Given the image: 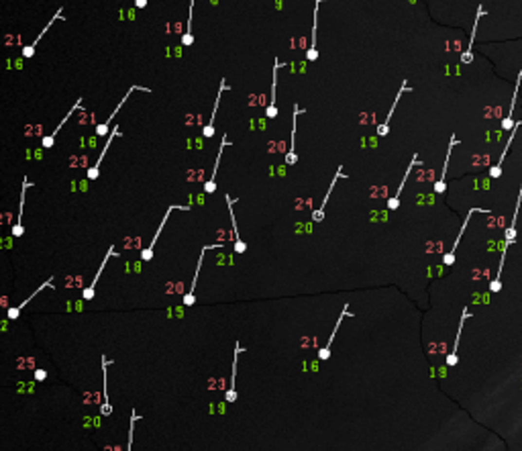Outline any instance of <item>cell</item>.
<instances>
[{
	"label": "cell",
	"instance_id": "obj_1",
	"mask_svg": "<svg viewBox=\"0 0 522 451\" xmlns=\"http://www.w3.org/2000/svg\"><path fill=\"white\" fill-rule=\"evenodd\" d=\"M520 204H522V186H520V194H518V202H516V208H514L512 223H510V227L504 231V243H502V255H500L498 274H496V278L492 282H489V292H500V288H502V270H504V261H506V251H508L510 245H512V241L516 239V221H518Z\"/></svg>",
	"mask_w": 522,
	"mask_h": 451
},
{
	"label": "cell",
	"instance_id": "obj_2",
	"mask_svg": "<svg viewBox=\"0 0 522 451\" xmlns=\"http://www.w3.org/2000/svg\"><path fill=\"white\" fill-rule=\"evenodd\" d=\"M172 211H188V206H186V204H172V206H167V211H165V215H163V218H162V223H159V227H157V231H155V235H153V239H151V243H149V245L141 251V259H143V261H151V259H153L155 243H157L159 235L163 233V227H165V223H167V218L172 216Z\"/></svg>",
	"mask_w": 522,
	"mask_h": 451
},
{
	"label": "cell",
	"instance_id": "obj_3",
	"mask_svg": "<svg viewBox=\"0 0 522 451\" xmlns=\"http://www.w3.org/2000/svg\"><path fill=\"white\" fill-rule=\"evenodd\" d=\"M137 90H139V92H151V90H149V88H141V86H139V84H133V86L129 88V92H126V94H125V96H123V100H121L119 104H116V108H114V110L110 112V117H108V119H106L104 123H98V125H96V127H94V133H96V135H98V137H106V135H108V133H110V125H112V121L116 119V112H119V110L123 108V104H125L126 100H129V96H131V94H133V92H137Z\"/></svg>",
	"mask_w": 522,
	"mask_h": 451
},
{
	"label": "cell",
	"instance_id": "obj_4",
	"mask_svg": "<svg viewBox=\"0 0 522 451\" xmlns=\"http://www.w3.org/2000/svg\"><path fill=\"white\" fill-rule=\"evenodd\" d=\"M61 18H63V6H59V8H57V13L51 17V20H49V23L45 25V29L41 31V33H39V35H37L33 41H31L29 45H25L23 49H20V57H23V59H31V57H33V55H35V51H37V45L41 43V39H43V37H45V33H47V31H49L51 27H53V23H57V20H61Z\"/></svg>",
	"mask_w": 522,
	"mask_h": 451
},
{
	"label": "cell",
	"instance_id": "obj_5",
	"mask_svg": "<svg viewBox=\"0 0 522 451\" xmlns=\"http://www.w3.org/2000/svg\"><path fill=\"white\" fill-rule=\"evenodd\" d=\"M222 247V243H212V245H204L200 249V257H198V264H196V274L194 278H192V284H190V290L186 292V296L182 298V304L184 307H194V302H196V296H194V290H196V282H198V276H200V268H202V261H204V253L208 249H218Z\"/></svg>",
	"mask_w": 522,
	"mask_h": 451
},
{
	"label": "cell",
	"instance_id": "obj_6",
	"mask_svg": "<svg viewBox=\"0 0 522 451\" xmlns=\"http://www.w3.org/2000/svg\"><path fill=\"white\" fill-rule=\"evenodd\" d=\"M245 349L241 347V343L235 341V358H233V374H231V384H229V390L225 394V402L227 404H233L237 402L239 398V392H237V363H239V355L243 353Z\"/></svg>",
	"mask_w": 522,
	"mask_h": 451
},
{
	"label": "cell",
	"instance_id": "obj_7",
	"mask_svg": "<svg viewBox=\"0 0 522 451\" xmlns=\"http://www.w3.org/2000/svg\"><path fill=\"white\" fill-rule=\"evenodd\" d=\"M33 186V182L25 178L23 180V186H20V202H18V215H17V223L13 225V237H23L25 233V227H23V216H25V196H27V190Z\"/></svg>",
	"mask_w": 522,
	"mask_h": 451
},
{
	"label": "cell",
	"instance_id": "obj_8",
	"mask_svg": "<svg viewBox=\"0 0 522 451\" xmlns=\"http://www.w3.org/2000/svg\"><path fill=\"white\" fill-rule=\"evenodd\" d=\"M225 200L229 204V216H231V225H233V239H235V253H245L247 251V245H245V241L241 239L239 235V227H237V216H235V208H233V204H235V200H233V196L231 194H225Z\"/></svg>",
	"mask_w": 522,
	"mask_h": 451
},
{
	"label": "cell",
	"instance_id": "obj_9",
	"mask_svg": "<svg viewBox=\"0 0 522 451\" xmlns=\"http://www.w3.org/2000/svg\"><path fill=\"white\" fill-rule=\"evenodd\" d=\"M475 213H489V211H484V208H471V211L467 213L465 221H463V227L459 229V233H457L455 243H453L451 251H449V253H445V257H443V264H445V266H453V264H455V253H457V247H459V241H461V237H463V233H465V227L469 225V218H471Z\"/></svg>",
	"mask_w": 522,
	"mask_h": 451
},
{
	"label": "cell",
	"instance_id": "obj_10",
	"mask_svg": "<svg viewBox=\"0 0 522 451\" xmlns=\"http://www.w3.org/2000/svg\"><path fill=\"white\" fill-rule=\"evenodd\" d=\"M326 0H316L314 2V20H312V31H310V47L306 49V61H316L318 59V47H316V33H318V6Z\"/></svg>",
	"mask_w": 522,
	"mask_h": 451
},
{
	"label": "cell",
	"instance_id": "obj_11",
	"mask_svg": "<svg viewBox=\"0 0 522 451\" xmlns=\"http://www.w3.org/2000/svg\"><path fill=\"white\" fill-rule=\"evenodd\" d=\"M229 90V84H227V80L222 78L220 80V88H218V94H216V100H215V108H212V114H210V121H208V125L204 129H202V135H204L206 139H210V137H215V121H216V112H218V104H220V98H222V94H225Z\"/></svg>",
	"mask_w": 522,
	"mask_h": 451
},
{
	"label": "cell",
	"instance_id": "obj_12",
	"mask_svg": "<svg viewBox=\"0 0 522 451\" xmlns=\"http://www.w3.org/2000/svg\"><path fill=\"white\" fill-rule=\"evenodd\" d=\"M116 255V249H114V245H110L108 247V251H106V255H104V259H102V264H100V268H98V271H96V276H94V280L90 282V286L88 288H84L82 290V300H92L94 298V286H96V282L100 280V276H102V271H104V268H106V264H108V259L110 257H114Z\"/></svg>",
	"mask_w": 522,
	"mask_h": 451
},
{
	"label": "cell",
	"instance_id": "obj_13",
	"mask_svg": "<svg viewBox=\"0 0 522 451\" xmlns=\"http://www.w3.org/2000/svg\"><path fill=\"white\" fill-rule=\"evenodd\" d=\"M80 108H82V98H78L76 102H73V107H72V108L68 110V114H66V117H63V119H61V123L57 125V129H53V131H51V133L47 135V137H43V139H41V145H43V147H45V149H49V147H53V143H55V137H57V133L61 131V127H63V125H66L68 121H70V117H72V114H73V112H78Z\"/></svg>",
	"mask_w": 522,
	"mask_h": 451
},
{
	"label": "cell",
	"instance_id": "obj_14",
	"mask_svg": "<svg viewBox=\"0 0 522 451\" xmlns=\"http://www.w3.org/2000/svg\"><path fill=\"white\" fill-rule=\"evenodd\" d=\"M284 64L280 59H275L273 64V74H271V96H270V104L268 108H265V117L268 119H275L278 117V107H275V90H278V70L282 68Z\"/></svg>",
	"mask_w": 522,
	"mask_h": 451
},
{
	"label": "cell",
	"instance_id": "obj_15",
	"mask_svg": "<svg viewBox=\"0 0 522 451\" xmlns=\"http://www.w3.org/2000/svg\"><path fill=\"white\" fill-rule=\"evenodd\" d=\"M345 317H353V314L349 312V304H345V307H343V312L339 314V319H337V323H335V329H333V333H331V337H328V341H326L324 347H323L321 351H318V360L326 361L328 358H331V345H333V341H335V335H337V331H339L341 325H343V319H345Z\"/></svg>",
	"mask_w": 522,
	"mask_h": 451
},
{
	"label": "cell",
	"instance_id": "obj_16",
	"mask_svg": "<svg viewBox=\"0 0 522 451\" xmlns=\"http://www.w3.org/2000/svg\"><path fill=\"white\" fill-rule=\"evenodd\" d=\"M106 358L102 355V406H100V415L102 416H110L112 415V406H110V398H108V372H106Z\"/></svg>",
	"mask_w": 522,
	"mask_h": 451
},
{
	"label": "cell",
	"instance_id": "obj_17",
	"mask_svg": "<svg viewBox=\"0 0 522 451\" xmlns=\"http://www.w3.org/2000/svg\"><path fill=\"white\" fill-rule=\"evenodd\" d=\"M45 288H53V278H49V280H45V282H43V284H41V286H39V288H37L35 292H31V294H29V296H27V298H25L23 302H20V304H17V307H15V308H8V310H6V317H8L10 321H17V319H18V314H20V310H23V308L27 307V304H29L31 300H33V298H35V296L39 294V292H43Z\"/></svg>",
	"mask_w": 522,
	"mask_h": 451
},
{
	"label": "cell",
	"instance_id": "obj_18",
	"mask_svg": "<svg viewBox=\"0 0 522 451\" xmlns=\"http://www.w3.org/2000/svg\"><path fill=\"white\" fill-rule=\"evenodd\" d=\"M116 135H119V127H112L110 133H108V137H106V145L102 147V151H100V155H98V160H96L94 165L88 170V178H90V180H96V178H98V174H100V165H102V162H104V155H106V151H108V147H110V141L116 137Z\"/></svg>",
	"mask_w": 522,
	"mask_h": 451
},
{
	"label": "cell",
	"instance_id": "obj_19",
	"mask_svg": "<svg viewBox=\"0 0 522 451\" xmlns=\"http://www.w3.org/2000/svg\"><path fill=\"white\" fill-rule=\"evenodd\" d=\"M469 317V310H463V314H461V321H459V327H457V337H455V341H453V347H451V351L447 353V365H449V368H455L457 365V361H459V355H457V349H459V337H461V331H463V323H465V319Z\"/></svg>",
	"mask_w": 522,
	"mask_h": 451
},
{
	"label": "cell",
	"instance_id": "obj_20",
	"mask_svg": "<svg viewBox=\"0 0 522 451\" xmlns=\"http://www.w3.org/2000/svg\"><path fill=\"white\" fill-rule=\"evenodd\" d=\"M298 117H300V107L294 102V117H292V137H290V149L286 153V163L294 165L298 162L296 157V125H298Z\"/></svg>",
	"mask_w": 522,
	"mask_h": 451
},
{
	"label": "cell",
	"instance_id": "obj_21",
	"mask_svg": "<svg viewBox=\"0 0 522 451\" xmlns=\"http://www.w3.org/2000/svg\"><path fill=\"white\" fill-rule=\"evenodd\" d=\"M227 145H229V139H227V135H222L220 147H218V153H216V162H215V170H212L210 180L204 184V192H206V194H212V192L216 190V172H218V165H220V160H222V151H225Z\"/></svg>",
	"mask_w": 522,
	"mask_h": 451
},
{
	"label": "cell",
	"instance_id": "obj_22",
	"mask_svg": "<svg viewBox=\"0 0 522 451\" xmlns=\"http://www.w3.org/2000/svg\"><path fill=\"white\" fill-rule=\"evenodd\" d=\"M406 90H410V86H408V82H402V88H400V92L396 94V98H394V102H392V108H390V112H388V117H386V121H383L379 127H378V135L379 137H386V135L390 133V121H392V114H394V110H396V107H398V102H400V98H402V94L406 92Z\"/></svg>",
	"mask_w": 522,
	"mask_h": 451
},
{
	"label": "cell",
	"instance_id": "obj_23",
	"mask_svg": "<svg viewBox=\"0 0 522 451\" xmlns=\"http://www.w3.org/2000/svg\"><path fill=\"white\" fill-rule=\"evenodd\" d=\"M343 176V165H339V170H337V174H335V178H333V182H331V186H328V190H326V196L323 198V202H321V206H318V211H314L312 213V223H321L323 218H324V208H326V202H328V198H331V192H333V188H335V184H337V180L339 178Z\"/></svg>",
	"mask_w": 522,
	"mask_h": 451
},
{
	"label": "cell",
	"instance_id": "obj_24",
	"mask_svg": "<svg viewBox=\"0 0 522 451\" xmlns=\"http://www.w3.org/2000/svg\"><path fill=\"white\" fill-rule=\"evenodd\" d=\"M457 143V137L451 135V141H449V149H447V157H445V163H443V172H441V178L434 182V192L436 194H443L447 190V182H445V176H447V167H449V160H451V153H453V147Z\"/></svg>",
	"mask_w": 522,
	"mask_h": 451
},
{
	"label": "cell",
	"instance_id": "obj_25",
	"mask_svg": "<svg viewBox=\"0 0 522 451\" xmlns=\"http://www.w3.org/2000/svg\"><path fill=\"white\" fill-rule=\"evenodd\" d=\"M418 163V155H412V162L408 163V170H406V174H404V180H402V184L398 186V190H396V194H394L392 198H388V208L390 211H396V208L400 206V194H402V188H404V184L408 182V176H410V172H412V167Z\"/></svg>",
	"mask_w": 522,
	"mask_h": 451
},
{
	"label": "cell",
	"instance_id": "obj_26",
	"mask_svg": "<svg viewBox=\"0 0 522 451\" xmlns=\"http://www.w3.org/2000/svg\"><path fill=\"white\" fill-rule=\"evenodd\" d=\"M484 15V6L477 8V15H475V20H473V31H471V37H469V45L465 47V51L461 54V64H471L473 61V39H475V31H477V23L479 18Z\"/></svg>",
	"mask_w": 522,
	"mask_h": 451
},
{
	"label": "cell",
	"instance_id": "obj_27",
	"mask_svg": "<svg viewBox=\"0 0 522 451\" xmlns=\"http://www.w3.org/2000/svg\"><path fill=\"white\" fill-rule=\"evenodd\" d=\"M520 84H522V70L518 72V78H516V88H514L512 102H510V110H508V114H506V119L502 121V129H504V131H512V127H514V123H512V112H514V104H516V96H518Z\"/></svg>",
	"mask_w": 522,
	"mask_h": 451
},
{
	"label": "cell",
	"instance_id": "obj_28",
	"mask_svg": "<svg viewBox=\"0 0 522 451\" xmlns=\"http://www.w3.org/2000/svg\"><path fill=\"white\" fill-rule=\"evenodd\" d=\"M192 13H194V0H190V10H188V25H186V31H184V35H182V45L184 47H192V43H194V35H192Z\"/></svg>",
	"mask_w": 522,
	"mask_h": 451
},
{
	"label": "cell",
	"instance_id": "obj_29",
	"mask_svg": "<svg viewBox=\"0 0 522 451\" xmlns=\"http://www.w3.org/2000/svg\"><path fill=\"white\" fill-rule=\"evenodd\" d=\"M135 423H137V411H131V425H129V443H126V451H131L133 445V431H135Z\"/></svg>",
	"mask_w": 522,
	"mask_h": 451
},
{
	"label": "cell",
	"instance_id": "obj_30",
	"mask_svg": "<svg viewBox=\"0 0 522 451\" xmlns=\"http://www.w3.org/2000/svg\"><path fill=\"white\" fill-rule=\"evenodd\" d=\"M45 378H47V372H45V370H37V372H35V380H37V382H43Z\"/></svg>",
	"mask_w": 522,
	"mask_h": 451
},
{
	"label": "cell",
	"instance_id": "obj_31",
	"mask_svg": "<svg viewBox=\"0 0 522 451\" xmlns=\"http://www.w3.org/2000/svg\"><path fill=\"white\" fill-rule=\"evenodd\" d=\"M145 6H147V0H135V8H139V10H141V8H145Z\"/></svg>",
	"mask_w": 522,
	"mask_h": 451
}]
</instances>
